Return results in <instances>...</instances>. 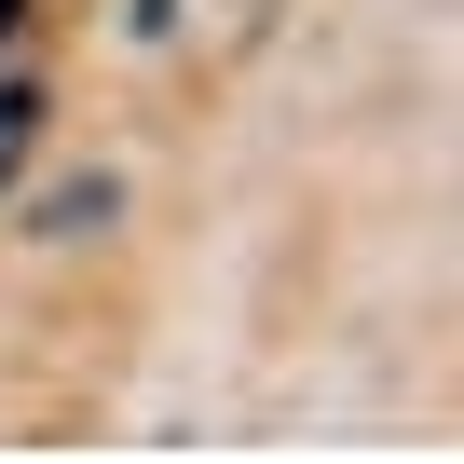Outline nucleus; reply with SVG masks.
<instances>
[{"label": "nucleus", "mask_w": 464, "mask_h": 464, "mask_svg": "<svg viewBox=\"0 0 464 464\" xmlns=\"http://www.w3.org/2000/svg\"><path fill=\"white\" fill-rule=\"evenodd\" d=\"M28 123H42V96H28V82H0V178H14V150H28Z\"/></svg>", "instance_id": "1"}]
</instances>
